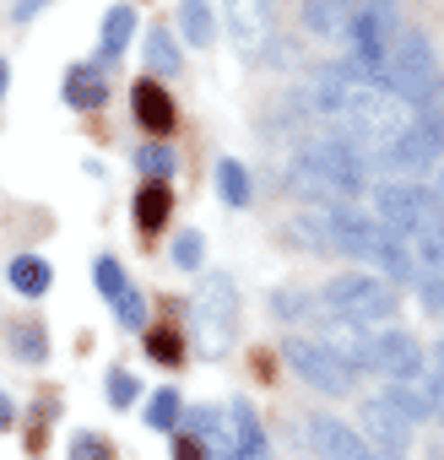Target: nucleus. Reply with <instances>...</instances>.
<instances>
[{"instance_id":"nucleus-1","label":"nucleus","mask_w":444,"mask_h":460,"mask_svg":"<svg viewBox=\"0 0 444 460\" xmlns=\"http://www.w3.org/2000/svg\"><path fill=\"white\" fill-rule=\"evenodd\" d=\"M406 28H401V12H395V0H374V6H358L352 12V22H347V60L379 87V76H385V60H390V49H395V39H401Z\"/></svg>"},{"instance_id":"nucleus-2","label":"nucleus","mask_w":444,"mask_h":460,"mask_svg":"<svg viewBox=\"0 0 444 460\" xmlns=\"http://www.w3.org/2000/svg\"><path fill=\"white\" fill-rule=\"evenodd\" d=\"M320 304L331 314H347V320H363V325L395 320V309H401L395 282L390 277H374V271H342V277H331L320 288Z\"/></svg>"},{"instance_id":"nucleus-3","label":"nucleus","mask_w":444,"mask_h":460,"mask_svg":"<svg viewBox=\"0 0 444 460\" xmlns=\"http://www.w3.org/2000/svg\"><path fill=\"white\" fill-rule=\"evenodd\" d=\"M444 157V114H417L406 130H395L379 152H374V168H390L395 179H422L428 168H439Z\"/></svg>"},{"instance_id":"nucleus-4","label":"nucleus","mask_w":444,"mask_h":460,"mask_svg":"<svg viewBox=\"0 0 444 460\" xmlns=\"http://www.w3.org/2000/svg\"><path fill=\"white\" fill-rule=\"evenodd\" d=\"M374 217L390 227L395 239H417L422 227L439 217V195L433 190H422L417 179H385L379 190H374Z\"/></svg>"},{"instance_id":"nucleus-5","label":"nucleus","mask_w":444,"mask_h":460,"mask_svg":"<svg viewBox=\"0 0 444 460\" xmlns=\"http://www.w3.org/2000/svg\"><path fill=\"white\" fill-rule=\"evenodd\" d=\"M282 358H288V368L304 379V385H315L320 395H352V368L320 341V336H288L282 341Z\"/></svg>"},{"instance_id":"nucleus-6","label":"nucleus","mask_w":444,"mask_h":460,"mask_svg":"<svg viewBox=\"0 0 444 460\" xmlns=\"http://www.w3.org/2000/svg\"><path fill=\"white\" fill-rule=\"evenodd\" d=\"M234 314H239V293H234V277H206L200 298H195V336H200V352L206 358H222L234 341Z\"/></svg>"},{"instance_id":"nucleus-7","label":"nucleus","mask_w":444,"mask_h":460,"mask_svg":"<svg viewBox=\"0 0 444 460\" xmlns=\"http://www.w3.org/2000/svg\"><path fill=\"white\" fill-rule=\"evenodd\" d=\"M228 33H234V49L255 66L271 55V39H277V12L271 0H228Z\"/></svg>"},{"instance_id":"nucleus-8","label":"nucleus","mask_w":444,"mask_h":460,"mask_svg":"<svg viewBox=\"0 0 444 460\" xmlns=\"http://www.w3.org/2000/svg\"><path fill=\"white\" fill-rule=\"evenodd\" d=\"M304 428H309V449H315L320 460H379V449H374L358 428H347V422H336V417H309Z\"/></svg>"},{"instance_id":"nucleus-9","label":"nucleus","mask_w":444,"mask_h":460,"mask_svg":"<svg viewBox=\"0 0 444 460\" xmlns=\"http://www.w3.org/2000/svg\"><path fill=\"white\" fill-rule=\"evenodd\" d=\"M374 449H390V455H406V444H412V422L385 401V395H369L363 401V428H358Z\"/></svg>"},{"instance_id":"nucleus-10","label":"nucleus","mask_w":444,"mask_h":460,"mask_svg":"<svg viewBox=\"0 0 444 460\" xmlns=\"http://www.w3.org/2000/svg\"><path fill=\"white\" fill-rule=\"evenodd\" d=\"M374 363H379V374H390V379H422V374H428V352H422L417 336H406V331H385V336L374 341Z\"/></svg>"},{"instance_id":"nucleus-11","label":"nucleus","mask_w":444,"mask_h":460,"mask_svg":"<svg viewBox=\"0 0 444 460\" xmlns=\"http://www.w3.org/2000/svg\"><path fill=\"white\" fill-rule=\"evenodd\" d=\"M130 109H136V125L147 130V136H168L173 130V98L163 93V82L157 76H141L136 87H130Z\"/></svg>"},{"instance_id":"nucleus-12","label":"nucleus","mask_w":444,"mask_h":460,"mask_svg":"<svg viewBox=\"0 0 444 460\" xmlns=\"http://www.w3.org/2000/svg\"><path fill=\"white\" fill-rule=\"evenodd\" d=\"M358 0H304V33L320 44H347V22Z\"/></svg>"},{"instance_id":"nucleus-13","label":"nucleus","mask_w":444,"mask_h":460,"mask_svg":"<svg viewBox=\"0 0 444 460\" xmlns=\"http://www.w3.org/2000/svg\"><path fill=\"white\" fill-rule=\"evenodd\" d=\"M228 433H234V460H271L266 428H261V417H255L250 401H234L228 406Z\"/></svg>"},{"instance_id":"nucleus-14","label":"nucleus","mask_w":444,"mask_h":460,"mask_svg":"<svg viewBox=\"0 0 444 460\" xmlns=\"http://www.w3.org/2000/svg\"><path fill=\"white\" fill-rule=\"evenodd\" d=\"M60 98L71 103V109H103V98H109V76H103V66L98 60H87V66H71L66 71V82H60Z\"/></svg>"},{"instance_id":"nucleus-15","label":"nucleus","mask_w":444,"mask_h":460,"mask_svg":"<svg viewBox=\"0 0 444 460\" xmlns=\"http://www.w3.org/2000/svg\"><path fill=\"white\" fill-rule=\"evenodd\" d=\"M130 39H136V12L130 6H109L103 12V39H98V66H114Z\"/></svg>"},{"instance_id":"nucleus-16","label":"nucleus","mask_w":444,"mask_h":460,"mask_svg":"<svg viewBox=\"0 0 444 460\" xmlns=\"http://www.w3.org/2000/svg\"><path fill=\"white\" fill-rule=\"evenodd\" d=\"M6 282H12L22 298H44L49 282H55V271H49V261H39V255H17V261L6 266Z\"/></svg>"},{"instance_id":"nucleus-17","label":"nucleus","mask_w":444,"mask_h":460,"mask_svg":"<svg viewBox=\"0 0 444 460\" xmlns=\"http://www.w3.org/2000/svg\"><path fill=\"white\" fill-rule=\"evenodd\" d=\"M168 211H173V195H168V184H141V195H136V227L141 234H157V227L168 222Z\"/></svg>"},{"instance_id":"nucleus-18","label":"nucleus","mask_w":444,"mask_h":460,"mask_svg":"<svg viewBox=\"0 0 444 460\" xmlns=\"http://www.w3.org/2000/svg\"><path fill=\"white\" fill-rule=\"evenodd\" d=\"M179 33H184L195 49H206V44L217 39V22H211V6H206V0H179Z\"/></svg>"},{"instance_id":"nucleus-19","label":"nucleus","mask_w":444,"mask_h":460,"mask_svg":"<svg viewBox=\"0 0 444 460\" xmlns=\"http://www.w3.org/2000/svg\"><path fill=\"white\" fill-rule=\"evenodd\" d=\"M217 195L228 200L234 211H244V206H250V168L234 163V157H222V163H217Z\"/></svg>"},{"instance_id":"nucleus-20","label":"nucleus","mask_w":444,"mask_h":460,"mask_svg":"<svg viewBox=\"0 0 444 460\" xmlns=\"http://www.w3.org/2000/svg\"><path fill=\"white\" fill-rule=\"evenodd\" d=\"M147 76H179V44L173 33H147Z\"/></svg>"},{"instance_id":"nucleus-21","label":"nucleus","mask_w":444,"mask_h":460,"mask_svg":"<svg viewBox=\"0 0 444 460\" xmlns=\"http://www.w3.org/2000/svg\"><path fill=\"white\" fill-rule=\"evenodd\" d=\"M179 422H184V401H179V390H157V395L147 401V428L173 433Z\"/></svg>"},{"instance_id":"nucleus-22","label":"nucleus","mask_w":444,"mask_h":460,"mask_svg":"<svg viewBox=\"0 0 444 460\" xmlns=\"http://www.w3.org/2000/svg\"><path fill=\"white\" fill-rule=\"evenodd\" d=\"M136 168H141V179L163 184V179L173 173V152H168L163 141H147V146H136Z\"/></svg>"},{"instance_id":"nucleus-23","label":"nucleus","mask_w":444,"mask_h":460,"mask_svg":"<svg viewBox=\"0 0 444 460\" xmlns=\"http://www.w3.org/2000/svg\"><path fill=\"white\" fill-rule=\"evenodd\" d=\"M93 282H98V293H103L109 304H120V298L130 293V282H125V271H120L114 255H98V261H93Z\"/></svg>"},{"instance_id":"nucleus-24","label":"nucleus","mask_w":444,"mask_h":460,"mask_svg":"<svg viewBox=\"0 0 444 460\" xmlns=\"http://www.w3.org/2000/svg\"><path fill=\"white\" fill-rule=\"evenodd\" d=\"M147 358L163 363V368H179L184 363V336L179 331H147Z\"/></svg>"},{"instance_id":"nucleus-25","label":"nucleus","mask_w":444,"mask_h":460,"mask_svg":"<svg viewBox=\"0 0 444 460\" xmlns=\"http://www.w3.org/2000/svg\"><path fill=\"white\" fill-rule=\"evenodd\" d=\"M271 314H282V320H309V325H315L320 298H309V293H277V298H271Z\"/></svg>"},{"instance_id":"nucleus-26","label":"nucleus","mask_w":444,"mask_h":460,"mask_svg":"<svg viewBox=\"0 0 444 460\" xmlns=\"http://www.w3.org/2000/svg\"><path fill=\"white\" fill-rule=\"evenodd\" d=\"M200 261H206V239L190 227V234H179V239H173V266H179V271H195Z\"/></svg>"},{"instance_id":"nucleus-27","label":"nucleus","mask_w":444,"mask_h":460,"mask_svg":"<svg viewBox=\"0 0 444 460\" xmlns=\"http://www.w3.org/2000/svg\"><path fill=\"white\" fill-rule=\"evenodd\" d=\"M12 352H22L28 363H44V358H49V347H44V331H39V325H22V331H12Z\"/></svg>"},{"instance_id":"nucleus-28","label":"nucleus","mask_w":444,"mask_h":460,"mask_svg":"<svg viewBox=\"0 0 444 460\" xmlns=\"http://www.w3.org/2000/svg\"><path fill=\"white\" fill-rule=\"evenodd\" d=\"M417 293H422L428 314H444V277L439 271H417Z\"/></svg>"},{"instance_id":"nucleus-29","label":"nucleus","mask_w":444,"mask_h":460,"mask_svg":"<svg viewBox=\"0 0 444 460\" xmlns=\"http://www.w3.org/2000/svg\"><path fill=\"white\" fill-rule=\"evenodd\" d=\"M114 314H120V325H130V331H141V325H147V298H141V293L130 288V293H125V298L114 304Z\"/></svg>"},{"instance_id":"nucleus-30","label":"nucleus","mask_w":444,"mask_h":460,"mask_svg":"<svg viewBox=\"0 0 444 460\" xmlns=\"http://www.w3.org/2000/svg\"><path fill=\"white\" fill-rule=\"evenodd\" d=\"M71 460H114V449H109L103 438H93V433H76V444H71Z\"/></svg>"},{"instance_id":"nucleus-31","label":"nucleus","mask_w":444,"mask_h":460,"mask_svg":"<svg viewBox=\"0 0 444 460\" xmlns=\"http://www.w3.org/2000/svg\"><path fill=\"white\" fill-rule=\"evenodd\" d=\"M130 401H136V379L125 368H114L109 374V406H130Z\"/></svg>"},{"instance_id":"nucleus-32","label":"nucleus","mask_w":444,"mask_h":460,"mask_svg":"<svg viewBox=\"0 0 444 460\" xmlns=\"http://www.w3.org/2000/svg\"><path fill=\"white\" fill-rule=\"evenodd\" d=\"M173 460H211V455H206V444L195 433H179L173 438Z\"/></svg>"},{"instance_id":"nucleus-33","label":"nucleus","mask_w":444,"mask_h":460,"mask_svg":"<svg viewBox=\"0 0 444 460\" xmlns=\"http://www.w3.org/2000/svg\"><path fill=\"white\" fill-rule=\"evenodd\" d=\"M44 6H49V0H17V6H12V17H17V22H33Z\"/></svg>"},{"instance_id":"nucleus-34","label":"nucleus","mask_w":444,"mask_h":460,"mask_svg":"<svg viewBox=\"0 0 444 460\" xmlns=\"http://www.w3.org/2000/svg\"><path fill=\"white\" fill-rule=\"evenodd\" d=\"M12 422H17V406H12V401H6V390H0V433H6V428H12Z\"/></svg>"},{"instance_id":"nucleus-35","label":"nucleus","mask_w":444,"mask_h":460,"mask_svg":"<svg viewBox=\"0 0 444 460\" xmlns=\"http://www.w3.org/2000/svg\"><path fill=\"white\" fill-rule=\"evenodd\" d=\"M0 98H6V60H0Z\"/></svg>"},{"instance_id":"nucleus-36","label":"nucleus","mask_w":444,"mask_h":460,"mask_svg":"<svg viewBox=\"0 0 444 460\" xmlns=\"http://www.w3.org/2000/svg\"><path fill=\"white\" fill-rule=\"evenodd\" d=\"M379 460H406V455H390V449H379Z\"/></svg>"}]
</instances>
